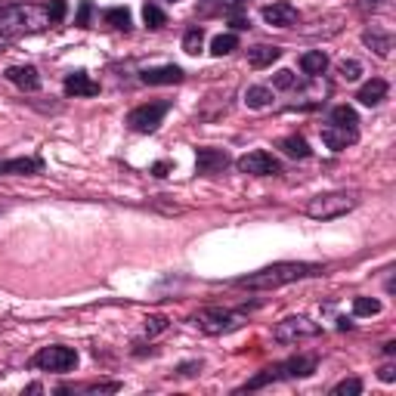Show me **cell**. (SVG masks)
<instances>
[{
    "instance_id": "13",
    "label": "cell",
    "mask_w": 396,
    "mask_h": 396,
    "mask_svg": "<svg viewBox=\"0 0 396 396\" xmlns=\"http://www.w3.org/2000/svg\"><path fill=\"white\" fill-rule=\"evenodd\" d=\"M263 19L276 28H291L298 22V10H294L288 0H276V4L263 6Z\"/></svg>"
},
{
    "instance_id": "16",
    "label": "cell",
    "mask_w": 396,
    "mask_h": 396,
    "mask_svg": "<svg viewBox=\"0 0 396 396\" xmlns=\"http://www.w3.org/2000/svg\"><path fill=\"white\" fill-rule=\"evenodd\" d=\"M65 93H68V96H96L99 84L93 81L87 72H72L65 77Z\"/></svg>"
},
{
    "instance_id": "29",
    "label": "cell",
    "mask_w": 396,
    "mask_h": 396,
    "mask_svg": "<svg viewBox=\"0 0 396 396\" xmlns=\"http://www.w3.org/2000/svg\"><path fill=\"white\" fill-rule=\"evenodd\" d=\"M362 393V381L359 378H347V381H340L331 387V396H359Z\"/></svg>"
},
{
    "instance_id": "8",
    "label": "cell",
    "mask_w": 396,
    "mask_h": 396,
    "mask_svg": "<svg viewBox=\"0 0 396 396\" xmlns=\"http://www.w3.org/2000/svg\"><path fill=\"white\" fill-rule=\"evenodd\" d=\"M31 366L41 369V371H72L77 366V353L72 347H44V350L34 353V359H31Z\"/></svg>"
},
{
    "instance_id": "5",
    "label": "cell",
    "mask_w": 396,
    "mask_h": 396,
    "mask_svg": "<svg viewBox=\"0 0 396 396\" xmlns=\"http://www.w3.org/2000/svg\"><path fill=\"white\" fill-rule=\"evenodd\" d=\"M170 112V99H158V103H146V106H136L134 112L127 115V127L134 134H155L158 124L165 121V115Z\"/></svg>"
},
{
    "instance_id": "14",
    "label": "cell",
    "mask_w": 396,
    "mask_h": 396,
    "mask_svg": "<svg viewBox=\"0 0 396 396\" xmlns=\"http://www.w3.org/2000/svg\"><path fill=\"white\" fill-rule=\"evenodd\" d=\"M34 177L44 174V161L41 158H10L0 161V177Z\"/></svg>"
},
{
    "instance_id": "25",
    "label": "cell",
    "mask_w": 396,
    "mask_h": 396,
    "mask_svg": "<svg viewBox=\"0 0 396 396\" xmlns=\"http://www.w3.org/2000/svg\"><path fill=\"white\" fill-rule=\"evenodd\" d=\"M201 44H205V28H189L183 34V50L186 53H192V56H196V53H201Z\"/></svg>"
},
{
    "instance_id": "33",
    "label": "cell",
    "mask_w": 396,
    "mask_h": 396,
    "mask_svg": "<svg viewBox=\"0 0 396 396\" xmlns=\"http://www.w3.org/2000/svg\"><path fill=\"white\" fill-rule=\"evenodd\" d=\"M165 328H167V319H165V316H149V319H146V335H149V338L161 335Z\"/></svg>"
},
{
    "instance_id": "24",
    "label": "cell",
    "mask_w": 396,
    "mask_h": 396,
    "mask_svg": "<svg viewBox=\"0 0 396 396\" xmlns=\"http://www.w3.org/2000/svg\"><path fill=\"white\" fill-rule=\"evenodd\" d=\"M103 19H106L112 28H118V31H127V28H130V13L124 10V6H112V10H106Z\"/></svg>"
},
{
    "instance_id": "36",
    "label": "cell",
    "mask_w": 396,
    "mask_h": 396,
    "mask_svg": "<svg viewBox=\"0 0 396 396\" xmlns=\"http://www.w3.org/2000/svg\"><path fill=\"white\" fill-rule=\"evenodd\" d=\"M245 4H248V0H220V10H226V13H236V10H242Z\"/></svg>"
},
{
    "instance_id": "39",
    "label": "cell",
    "mask_w": 396,
    "mask_h": 396,
    "mask_svg": "<svg viewBox=\"0 0 396 396\" xmlns=\"http://www.w3.org/2000/svg\"><path fill=\"white\" fill-rule=\"evenodd\" d=\"M167 170H170V161H158V165L152 167V174L155 177H167Z\"/></svg>"
},
{
    "instance_id": "2",
    "label": "cell",
    "mask_w": 396,
    "mask_h": 396,
    "mask_svg": "<svg viewBox=\"0 0 396 396\" xmlns=\"http://www.w3.org/2000/svg\"><path fill=\"white\" fill-rule=\"evenodd\" d=\"M50 15L46 6L37 4H13L0 10V37H22V34H34V31L50 28Z\"/></svg>"
},
{
    "instance_id": "17",
    "label": "cell",
    "mask_w": 396,
    "mask_h": 396,
    "mask_svg": "<svg viewBox=\"0 0 396 396\" xmlns=\"http://www.w3.org/2000/svg\"><path fill=\"white\" fill-rule=\"evenodd\" d=\"M387 90H390V87H387L384 77H371L369 84H362V87H359L356 99H359L362 106H378V103H381V99L387 96Z\"/></svg>"
},
{
    "instance_id": "27",
    "label": "cell",
    "mask_w": 396,
    "mask_h": 396,
    "mask_svg": "<svg viewBox=\"0 0 396 396\" xmlns=\"http://www.w3.org/2000/svg\"><path fill=\"white\" fill-rule=\"evenodd\" d=\"M353 313L356 316H378V313H381V300H375V298H356L353 300Z\"/></svg>"
},
{
    "instance_id": "12",
    "label": "cell",
    "mask_w": 396,
    "mask_h": 396,
    "mask_svg": "<svg viewBox=\"0 0 396 396\" xmlns=\"http://www.w3.org/2000/svg\"><path fill=\"white\" fill-rule=\"evenodd\" d=\"M4 77H6L10 84H15L19 90H25V93L41 90V75H37L34 65H10V68L4 72Z\"/></svg>"
},
{
    "instance_id": "28",
    "label": "cell",
    "mask_w": 396,
    "mask_h": 396,
    "mask_svg": "<svg viewBox=\"0 0 396 396\" xmlns=\"http://www.w3.org/2000/svg\"><path fill=\"white\" fill-rule=\"evenodd\" d=\"M236 46H238V37L236 34H220V37H214L211 53H214V56H226V53H232Z\"/></svg>"
},
{
    "instance_id": "31",
    "label": "cell",
    "mask_w": 396,
    "mask_h": 396,
    "mask_svg": "<svg viewBox=\"0 0 396 396\" xmlns=\"http://www.w3.org/2000/svg\"><path fill=\"white\" fill-rule=\"evenodd\" d=\"M273 84H276V87H282V90H294V87H298V75L288 72V68H282V72H276Z\"/></svg>"
},
{
    "instance_id": "1",
    "label": "cell",
    "mask_w": 396,
    "mask_h": 396,
    "mask_svg": "<svg viewBox=\"0 0 396 396\" xmlns=\"http://www.w3.org/2000/svg\"><path fill=\"white\" fill-rule=\"evenodd\" d=\"M325 267L319 263H273V267H263L257 273H248L242 279H236L238 288H251V291H273L282 285H291L298 279H309V276H322Z\"/></svg>"
},
{
    "instance_id": "20",
    "label": "cell",
    "mask_w": 396,
    "mask_h": 396,
    "mask_svg": "<svg viewBox=\"0 0 396 396\" xmlns=\"http://www.w3.org/2000/svg\"><path fill=\"white\" fill-rule=\"evenodd\" d=\"M279 149L288 155V158H309V146H307V139H304V136H298V134L279 139Z\"/></svg>"
},
{
    "instance_id": "18",
    "label": "cell",
    "mask_w": 396,
    "mask_h": 396,
    "mask_svg": "<svg viewBox=\"0 0 396 396\" xmlns=\"http://www.w3.org/2000/svg\"><path fill=\"white\" fill-rule=\"evenodd\" d=\"M282 56V50L279 46H269V44H257L248 50V62H251V68H267L273 65V62Z\"/></svg>"
},
{
    "instance_id": "4",
    "label": "cell",
    "mask_w": 396,
    "mask_h": 396,
    "mask_svg": "<svg viewBox=\"0 0 396 396\" xmlns=\"http://www.w3.org/2000/svg\"><path fill=\"white\" fill-rule=\"evenodd\" d=\"M359 205V196L356 192H328V196H316L307 205V214L313 220H335V217H344L347 211Z\"/></svg>"
},
{
    "instance_id": "3",
    "label": "cell",
    "mask_w": 396,
    "mask_h": 396,
    "mask_svg": "<svg viewBox=\"0 0 396 396\" xmlns=\"http://www.w3.org/2000/svg\"><path fill=\"white\" fill-rule=\"evenodd\" d=\"M316 371V356H291V359L279 362V366L263 369L260 375H254L242 390H260V387L273 384V381H291V378H309Z\"/></svg>"
},
{
    "instance_id": "10",
    "label": "cell",
    "mask_w": 396,
    "mask_h": 396,
    "mask_svg": "<svg viewBox=\"0 0 396 396\" xmlns=\"http://www.w3.org/2000/svg\"><path fill=\"white\" fill-rule=\"evenodd\" d=\"M356 139H359V130H353V127H340V124H325L322 127V143L328 146L331 152L347 149V146H353Z\"/></svg>"
},
{
    "instance_id": "38",
    "label": "cell",
    "mask_w": 396,
    "mask_h": 396,
    "mask_svg": "<svg viewBox=\"0 0 396 396\" xmlns=\"http://www.w3.org/2000/svg\"><path fill=\"white\" fill-rule=\"evenodd\" d=\"M198 369H201V362H183V366H180V375H196Z\"/></svg>"
},
{
    "instance_id": "37",
    "label": "cell",
    "mask_w": 396,
    "mask_h": 396,
    "mask_svg": "<svg viewBox=\"0 0 396 396\" xmlns=\"http://www.w3.org/2000/svg\"><path fill=\"white\" fill-rule=\"evenodd\" d=\"M232 28H236V31H248V28H251V19H245V15H232Z\"/></svg>"
},
{
    "instance_id": "9",
    "label": "cell",
    "mask_w": 396,
    "mask_h": 396,
    "mask_svg": "<svg viewBox=\"0 0 396 396\" xmlns=\"http://www.w3.org/2000/svg\"><path fill=\"white\" fill-rule=\"evenodd\" d=\"M236 165H238L242 174H251V177H276V174H282V165L263 149H254V152L242 155Z\"/></svg>"
},
{
    "instance_id": "40",
    "label": "cell",
    "mask_w": 396,
    "mask_h": 396,
    "mask_svg": "<svg viewBox=\"0 0 396 396\" xmlns=\"http://www.w3.org/2000/svg\"><path fill=\"white\" fill-rule=\"evenodd\" d=\"M378 378H381V381H393V378H396V369H393V366H384L381 371H378Z\"/></svg>"
},
{
    "instance_id": "15",
    "label": "cell",
    "mask_w": 396,
    "mask_h": 396,
    "mask_svg": "<svg viewBox=\"0 0 396 396\" xmlns=\"http://www.w3.org/2000/svg\"><path fill=\"white\" fill-rule=\"evenodd\" d=\"M183 81V68L180 65H161V68H146L143 84L149 87H161V84H180Z\"/></svg>"
},
{
    "instance_id": "22",
    "label": "cell",
    "mask_w": 396,
    "mask_h": 396,
    "mask_svg": "<svg viewBox=\"0 0 396 396\" xmlns=\"http://www.w3.org/2000/svg\"><path fill=\"white\" fill-rule=\"evenodd\" d=\"M331 124H340V127L359 130V115H356L353 106H335V108H331Z\"/></svg>"
},
{
    "instance_id": "23",
    "label": "cell",
    "mask_w": 396,
    "mask_h": 396,
    "mask_svg": "<svg viewBox=\"0 0 396 396\" xmlns=\"http://www.w3.org/2000/svg\"><path fill=\"white\" fill-rule=\"evenodd\" d=\"M245 103H248V108H267L269 103H273V90L269 87H248Z\"/></svg>"
},
{
    "instance_id": "41",
    "label": "cell",
    "mask_w": 396,
    "mask_h": 396,
    "mask_svg": "<svg viewBox=\"0 0 396 396\" xmlns=\"http://www.w3.org/2000/svg\"><path fill=\"white\" fill-rule=\"evenodd\" d=\"M378 4H381V0H359L362 10H369V6H378Z\"/></svg>"
},
{
    "instance_id": "21",
    "label": "cell",
    "mask_w": 396,
    "mask_h": 396,
    "mask_svg": "<svg viewBox=\"0 0 396 396\" xmlns=\"http://www.w3.org/2000/svg\"><path fill=\"white\" fill-rule=\"evenodd\" d=\"M300 68H304V75H322L328 68V56L322 50H309L300 56Z\"/></svg>"
},
{
    "instance_id": "7",
    "label": "cell",
    "mask_w": 396,
    "mask_h": 396,
    "mask_svg": "<svg viewBox=\"0 0 396 396\" xmlns=\"http://www.w3.org/2000/svg\"><path fill=\"white\" fill-rule=\"evenodd\" d=\"M245 316L236 313V309H220V307H211V309H201L196 316V325L205 335H226V331L238 328Z\"/></svg>"
},
{
    "instance_id": "44",
    "label": "cell",
    "mask_w": 396,
    "mask_h": 396,
    "mask_svg": "<svg viewBox=\"0 0 396 396\" xmlns=\"http://www.w3.org/2000/svg\"><path fill=\"white\" fill-rule=\"evenodd\" d=\"M174 4H177V0H174Z\"/></svg>"
},
{
    "instance_id": "19",
    "label": "cell",
    "mask_w": 396,
    "mask_h": 396,
    "mask_svg": "<svg viewBox=\"0 0 396 396\" xmlns=\"http://www.w3.org/2000/svg\"><path fill=\"white\" fill-rule=\"evenodd\" d=\"M362 44L371 46V50H375L381 59H387V56H390V50H393V37L387 34V31H378V28H369L366 34H362Z\"/></svg>"
},
{
    "instance_id": "26",
    "label": "cell",
    "mask_w": 396,
    "mask_h": 396,
    "mask_svg": "<svg viewBox=\"0 0 396 396\" xmlns=\"http://www.w3.org/2000/svg\"><path fill=\"white\" fill-rule=\"evenodd\" d=\"M143 22H146L149 28H165V25H167V15H165V10H161V6L146 4V6H143Z\"/></svg>"
},
{
    "instance_id": "35",
    "label": "cell",
    "mask_w": 396,
    "mask_h": 396,
    "mask_svg": "<svg viewBox=\"0 0 396 396\" xmlns=\"http://www.w3.org/2000/svg\"><path fill=\"white\" fill-rule=\"evenodd\" d=\"M87 393H115V390H121V384L118 381H108V384H90V387H84Z\"/></svg>"
},
{
    "instance_id": "11",
    "label": "cell",
    "mask_w": 396,
    "mask_h": 396,
    "mask_svg": "<svg viewBox=\"0 0 396 396\" xmlns=\"http://www.w3.org/2000/svg\"><path fill=\"white\" fill-rule=\"evenodd\" d=\"M229 152H223V149H198L196 155V170L201 177H211V174H220L223 167L229 165Z\"/></svg>"
},
{
    "instance_id": "30",
    "label": "cell",
    "mask_w": 396,
    "mask_h": 396,
    "mask_svg": "<svg viewBox=\"0 0 396 396\" xmlns=\"http://www.w3.org/2000/svg\"><path fill=\"white\" fill-rule=\"evenodd\" d=\"M338 75L344 77V81H359V75H362V65L356 59H344L338 65Z\"/></svg>"
},
{
    "instance_id": "6",
    "label": "cell",
    "mask_w": 396,
    "mask_h": 396,
    "mask_svg": "<svg viewBox=\"0 0 396 396\" xmlns=\"http://www.w3.org/2000/svg\"><path fill=\"white\" fill-rule=\"evenodd\" d=\"M319 335H322V325L309 322L307 316H288V319H282L273 328V340H279V344H298V340L319 338Z\"/></svg>"
},
{
    "instance_id": "43",
    "label": "cell",
    "mask_w": 396,
    "mask_h": 396,
    "mask_svg": "<svg viewBox=\"0 0 396 396\" xmlns=\"http://www.w3.org/2000/svg\"><path fill=\"white\" fill-rule=\"evenodd\" d=\"M4 50H6V46H4V44H0V53H4Z\"/></svg>"
},
{
    "instance_id": "34",
    "label": "cell",
    "mask_w": 396,
    "mask_h": 396,
    "mask_svg": "<svg viewBox=\"0 0 396 396\" xmlns=\"http://www.w3.org/2000/svg\"><path fill=\"white\" fill-rule=\"evenodd\" d=\"M90 15H93V4H90V0H84L81 10H77V15H75V25L77 28H87L90 25Z\"/></svg>"
},
{
    "instance_id": "32",
    "label": "cell",
    "mask_w": 396,
    "mask_h": 396,
    "mask_svg": "<svg viewBox=\"0 0 396 396\" xmlns=\"http://www.w3.org/2000/svg\"><path fill=\"white\" fill-rule=\"evenodd\" d=\"M65 10H68V4H65V0H50V6H46V15H50V22H53V25L65 19Z\"/></svg>"
},
{
    "instance_id": "42",
    "label": "cell",
    "mask_w": 396,
    "mask_h": 396,
    "mask_svg": "<svg viewBox=\"0 0 396 396\" xmlns=\"http://www.w3.org/2000/svg\"><path fill=\"white\" fill-rule=\"evenodd\" d=\"M384 353H387V356H393V353H396V344H393V340H390V344H384Z\"/></svg>"
}]
</instances>
